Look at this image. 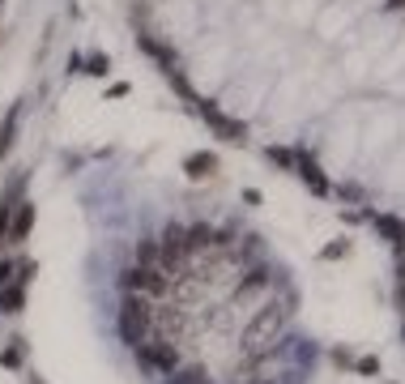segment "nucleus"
I'll list each match as a JSON object with an SVG mask.
<instances>
[{
	"mask_svg": "<svg viewBox=\"0 0 405 384\" xmlns=\"http://www.w3.org/2000/svg\"><path fill=\"white\" fill-rule=\"evenodd\" d=\"M137 265H158V244L154 239H141L137 244Z\"/></svg>",
	"mask_w": 405,
	"mask_h": 384,
	"instance_id": "obj_17",
	"label": "nucleus"
},
{
	"mask_svg": "<svg viewBox=\"0 0 405 384\" xmlns=\"http://www.w3.org/2000/svg\"><path fill=\"white\" fill-rule=\"evenodd\" d=\"M342 256H350V239H333L320 248V261H342Z\"/></svg>",
	"mask_w": 405,
	"mask_h": 384,
	"instance_id": "obj_16",
	"label": "nucleus"
},
{
	"mask_svg": "<svg viewBox=\"0 0 405 384\" xmlns=\"http://www.w3.org/2000/svg\"><path fill=\"white\" fill-rule=\"evenodd\" d=\"M85 73H90V77H107V73H111V56H90V60H85Z\"/></svg>",
	"mask_w": 405,
	"mask_h": 384,
	"instance_id": "obj_19",
	"label": "nucleus"
},
{
	"mask_svg": "<svg viewBox=\"0 0 405 384\" xmlns=\"http://www.w3.org/2000/svg\"><path fill=\"white\" fill-rule=\"evenodd\" d=\"M9 218H13V205L4 201V205H0V248L9 244Z\"/></svg>",
	"mask_w": 405,
	"mask_h": 384,
	"instance_id": "obj_21",
	"label": "nucleus"
},
{
	"mask_svg": "<svg viewBox=\"0 0 405 384\" xmlns=\"http://www.w3.org/2000/svg\"><path fill=\"white\" fill-rule=\"evenodd\" d=\"M278 325H282V316H278V308H265L252 325H248V333H243V346H248V355H265L269 351V342L278 338Z\"/></svg>",
	"mask_w": 405,
	"mask_h": 384,
	"instance_id": "obj_3",
	"label": "nucleus"
},
{
	"mask_svg": "<svg viewBox=\"0 0 405 384\" xmlns=\"http://www.w3.org/2000/svg\"><path fill=\"white\" fill-rule=\"evenodd\" d=\"M372 218V227L384 235V239H393L397 248H405V222L401 218H393V214H367Z\"/></svg>",
	"mask_w": 405,
	"mask_h": 384,
	"instance_id": "obj_8",
	"label": "nucleus"
},
{
	"mask_svg": "<svg viewBox=\"0 0 405 384\" xmlns=\"http://www.w3.org/2000/svg\"><path fill=\"white\" fill-rule=\"evenodd\" d=\"M21 363H26V338H13V342L0 351V368L13 372V368H21Z\"/></svg>",
	"mask_w": 405,
	"mask_h": 384,
	"instance_id": "obj_13",
	"label": "nucleus"
},
{
	"mask_svg": "<svg viewBox=\"0 0 405 384\" xmlns=\"http://www.w3.org/2000/svg\"><path fill=\"white\" fill-rule=\"evenodd\" d=\"M34 231V201H21L13 205V218H9V244H26Z\"/></svg>",
	"mask_w": 405,
	"mask_h": 384,
	"instance_id": "obj_5",
	"label": "nucleus"
},
{
	"mask_svg": "<svg viewBox=\"0 0 405 384\" xmlns=\"http://www.w3.org/2000/svg\"><path fill=\"white\" fill-rule=\"evenodd\" d=\"M149 269H154V265H128V269L120 274V286H124V295H145Z\"/></svg>",
	"mask_w": 405,
	"mask_h": 384,
	"instance_id": "obj_10",
	"label": "nucleus"
},
{
	"mask_svg": "<svg viewBox=\"0 0 405 384\" xmlns=\"http://www.w3.org/2000/svg\"><path fill=\"white\" fill-rule=\"evenodd\" d=\"M21 308H26V286H21V282L0 286V316H17Z\"/></svg>",
	"mask_w": 405,
	"mask_h": 384,
	"instance_id": "obj_11",
	"label": "nucleus"
},
{
	"mask_svg": "<svg viewBox=\"0 0 405 384\" xmlns=\"http://www.w3.org/2000/svg\"><path fill=\"white\" fill-rule=\"evenodd\" d=\"M209 244H214V231H209L205 222H196V227H188V231H184V248H188V256H192V252H201V248H209Z\"/></svg>",
	"mask_w": 405,
	"mask_h": 384,
	"instance_id": "obj_12",
	"label": "nucleus"
},
{
	"mask_svg": "<svg viewBox=\"0 0 405 384\" xmlns=\"http://www.w3.org/2000/svg\"><path fill=\"white\" fill-rule=\"evenodd\" d=\"M354 372H359V376H380V359H372V355H367V359H359V363H354Z\"/></svg>",
	"mask_w": 405,
	"mask_h": 384,
	"instance_id": "obj_20",
	"label": "nucleus"
},
{
	"mask_svg": "<svg viewBox=\"0 0 405 384\" xmlns=\"http://www.w3.org/2000/svg\"><path fill=\"white\" fill-rule=\"evenodd\" d=\"M256 286H265V269H261V265H256V269H252L239 286H235V299H239V295H248V291H256Z\"/></svg>",
	"mask_w": 405,
	"mask_h": 384,
	"instance_id": "obj_18",
	"label": "nucleus"
},
{
	"mask_svg": "<svg viewBox=\"0 0 405 384\" xmlns=\"http://www.w3.org/2000/svg\"><path fill=\"white\" fill-rule=\"evenodd\" d=\"M154 329V299L149 295H124L120 303V333L128 346H141Z\"/></svg>",
	"mask_w": 405,
	"mask_h": 384,
	"instance_id": "obj_1",
	"label": "nucleus"
},
{
	"mask_svg": "<svg viewBox=\"0 0 405 384\" xmlns=\"http://www.w3.org/2000/svg\"><path fill=\"white\" fill-rule=\"evenodd\" d=\"M265 158H269V162H278L282 171H295V162H299V154H295V150H282V145H269V150H265Z\"/></svg>",
	"mask_w": 405,
	"mask_h": 384,
	"instance_id": "obj_14",
	"label": "nucleus"
},
{
	"mask_svg": "<svg viewBox=\"0 0 405 384\" xmlns=\"http://www.w3.org/2000/svg\"><path fill=\"white\" fill-rule=\"evenodd\" d=\"M184 171H188V180H209V175H218V154H188L184 158Z\"/></svg>",
	"mask_w": 405,
	"mask_h": 384,
	"instance_id": "obj_7",
	"label": "nucleus"
},
{
	"mask_svg": "<svg viewBox=\"0 0 405 384\" xmlns=\"http://www.w3.org/2000/svg\"><path fill=\"white\" fill-rule=\"evenodd\" d=\"M137 351H141V363H149V368H158V372H167V376H171L175 363H179V355H175L171 342H154V338H145Z\"/></svg>",
	"mask_w": 405,
	"mask_h": 384,
	"instance_id": "obj_4",
	"label": "nucleus"
},
{
	"mask_svg": "<svg viewBox=\"0 0 405 384\" xmlns=\"http://www.w3.org/2000/svg\"><path fill=\"white\" fill-rule=\"evenodd\" d=\"M175 384H205V372H201V368H188V372H179Z\"/></svg>",
	"mask_w": 405,
	"mask_h": 384,
	"instance_id": "obj_22",
	"label": "nucleus"
},
{
	"mask_svg": "<svg viewBox=\"0 0 405 384\" xmlns=\"http://www.w3.org/2000/svg\"><path fill=\"white\" fill-rule=\"evenodd\" d=\"M13 133H17V107H13V111L4 115V124H0V158L13 150Z\"/></svg>",
	"mask_w": 405,
	"mask_h": 384,
	"instance_id": "obj_15",
	"label": "nucleus"
},
{
	"mask_svg": "<svg viewBox=\"0 0 405 384\" xmlns=\"http://www.w3.org/2000/svg\"><path fill=\"white\" fill-rule=\"evenodd\" d=\"M196 103V115L214 128V137H222V141H231V145H243L248 141V128H243V120H231V115H222L209 98H192Z\"/></svg>",
	"mask_w": 405,
	"mask_h": 384,
	"instance_id": "obj_2",
	"label": "nucleus"
},
{
	"mask_svg": "<svg viewBox=\"0 0 405 384\" xmlns=\"http://www.w3.org/2000/svg\"><path fill=\"white\" fill-rule=\"evenodd\" d=\"M30 384H43V380H30Z\"/></svg>",
	"mask_w": 405,
	"mask_h": 384,
	"instance_id": "obj_24",
	"label": "nucleus"
},
{
	"mask_svg": "<svg viewBox=\"0 0 405 384\" xmlns=\"http://www.w3.org/2000/svg\"><path fill=\"white\" fill-rule=\"evenodd\" d=\"M295 171H299V180L316 192V197H329V180H325V171L316 167V158H307V154H299V162H295Z\"/></svg>",
	"mask_w": 405,
	"mask_h": 384,
	"instance_id": "obj_6",
	"label": "nucleus"
},
{
	"mask_svg": "<svg viewBox=\"0 0 405 384\" xmlns=\"http://www.w3.org/2000/svg\"><path fill=\"white\" fill-rule=\"evenodd\" d=\"M13 274H17V265H13V261H0V286H9Z\"/></svg>",
	"mask_w": 405,
	"mask_h": 384,
	"instance_id": "obj_23",
	"label": "nucleus"
},
{
	"mask_svg": "<svg viewBox=\"0 0 405 384\" xmlns=\"http://www.w3.org/2000/svg\"><path fill=\"white\" fill-rule=\"evenodd\" d=\"M137 43H141V47L162 64V73H167V77H171V73H179V68H175V51H171V47H162V43H158V38H149V34H137Z\"/></svg>",
	"mask_w": 405,
	"mask_h": 384,
	"instance_id": "obj_9",
	"label": "nucleus"
}]
</instances>
